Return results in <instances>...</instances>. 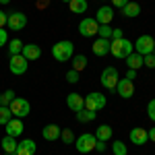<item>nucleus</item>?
Returning a JSON list of instances; mask_svg holds the SVG:
<instances>
[{"label":"nucleus","instance_id":"39448f33","mask_svg":"<svg viewBox=\"0 0 155 155\" xmlns=\"http://www.w3.org/2000/svg\"><path fill=\"white\" fill-rule=\"evenodd\" d=\"M8 107H11L15 118H25V116H29V112H31V104H29L27 99H23V97H15Z\"/></svg>","mask_w":155,"mask_h":155},{"label":"nucleus","instance_id":"423d86ee","mask_svg":"<svg viewBox=\"0 0 155 155\" xmlns=\"http://www.w3.org/2000/svg\"><path fill=\"white\" fill-rule=\"evenodd\" d=\"M106 104H107L106 95H104V93H97V91H93V93H89V95L85 97V107L91 110V112H99V110H104Z\"/></svg>","mask_w":155,"mask_h":155},{"label":"nucleus","instance_id":"f257e3e1","mask_svg":"<svg viewBox=\"0 0 155 155\" xmlns=\"http://www.w3.org/2000/svg\"><path fill=\"white\" fill-rule=\"evenodd\" d=\"M52 56H54V60H58V62H68V60L74 56V46H72V41L62 39L58 44H54Z\"/></svg>","mask_w":155,"mask_h":155},{"label":"nucleus","instance_id":"7c9ffc66","mask_svg":"<svg viewBox=\"0 0 155 155\" xmlns=\"http://www.w3.org/2000/svg\"><path fill=\"white\" fill-rule=\"evenodd\" d=\"M60 139L64 141L66 145H72L74 143V134H72L71 128H64V130H60Z\"/></svg>","mask_w":155,"mask_h":155},{"label":"nucleus","instance_id":"cd10ccee","mask_svg":"<svg viewBox=\"0 0 155 155\" xmlns=\"http://www.w3.org/2000/svg\"><path fill=\"white\" fill-rule=\"evenodd\" d=\"M15 97H17V93H15L12 89H6L4 93H0V106H6V107H8L12 104V99H15Z\"/></svg>","mask_w":155,"mask_h":155},{"label":"nucleus","instance_id":"20e7f679","mask_svg":"<svg viewBox=\"0 0 155 155\" xmlns=\"http://www.w3.org/2000/svg\"><path fill=\"white\" fill-rule=\"evenodd\" d=\"M99 81H101V85L106 87L107 91H116V85H118V81H120L118 68H116V66H107V68H104Z\"/></svg>","mask_w":155,"mask_h":155},{"label":"nucleus","instance_id":"dca6fc26","mask_svg":"<svg viewBox=\"0 0 155 155\" xmlns=\"http://www.w3.org/2000/svg\"><path fill=\"white\" fill-rule=\"evenodd\" d=\"M110 44H112V39L99 37V39L93 41L91 50H93V54H95V56H106V54H110Z\"/></svg>","mask_w":155,"mask_h":155},{"label":"nucleus","instance_id":"a878e982","mask_svg":"<svg viewBox=\"0 0 155 155\" xmlns=\"http://www.w3.org/2000/svg\"><path fill=\"white\" fill-rule=\"evenodd\" d=\"M72 71H77V72H81L87 66V58H85L83 54H79V56H72Z\"/></svg>","mask_w":155,"mask_h":155},{"label":"nucleus","instance_id":"b1692460","mask_svg":"<svg viewBox=\"0 0 155 155\" xmlns=\"http://www.w3.org/2000/svg\"><path fill=\"white\" fill-rule=\"evenodd\" d=\"M0 145H2V149H4L6 153H15V151H17V139H15V137H8V134H6V137L0 141Z\"/></svg>","mask_w":155,"mask_h":155},{"label":"nucleus","instance_id":"37998d69","mask_svg":"<svg viewBox=\"0 0 155 155\" xmlns=\"http://www.w3.org/2000/svg\"><path fill=\"white\" fill-rule=\"evenodd\" d=\"M8 2H11V0H0V4H8Z\"/></svg>","mask_w":155,"mask_h":155},{"label":"nucleus","instance_id":"f3484780","mask_svg":"<svg viewBox=\"0 0 155 155\" xmlns=\"http://www.w3.org/2000/svg\"><path fill=\"white\" fill-rule=\"evenodd\" d=\"M21 54L27 58V62H31V60H37L41 56V48H39L37 44H27V46H23Z\"/></svg>","mask_w":155,"mask_h":155},{"label":"nucleus","instance_id":"4c0bfd02","mask_svg":"<svg viewBox=\"0 0 155 155\" xmlns=\"http://www.w3.org/2000/svg\"><path fill=\"white\" fill-rule=\"evenodd\" d=\"M106 149H107V145L104 143V141H97V143H95V151H99V153H104Z\"/></svg>","mask_w":155,"mask_h":155},{"label":"nucleus","instance_id":"a211bd4d","mask_svg":"<svg viewBox=\"0 0 155 155\" xmlns=\"http://www.w3.org/2000/svg\"><path fill=\"white\" fill-rule=\"evenodd\" d=\"M130 141L132 145H145L149 141V132L145 128H132L130 130Z\"/></svg>","mask_w":155,"mask_h":155},{"label":"nucleus","instance_id":"e433bc0d","mask_svg":"<svg viewBox=\"0 0 155 155\" xmlns=\"http://www.w3.org/2000/svg\"><path fill=\"white\" fill-rule=\"evenodd\" d=\"M130 0H112V6L114 8H122V6H126Z\"/></svg>","mask_w":155,"mask_h":155},{"label":"nucleus","instance_id":"72a5a7b5","mask_svg":"<svg viewBox=\"0 0 155 155\" xmlns=\"http://www.w3.org/2000/svg\"><path fill=\"white\" fill-rule=\"evenodd\" d=\"M66 81H68L71 85L79 83V72H77V71H72V68H71V71L66 72Z\"/></svg>","mask_w":155,"mask_h":155},{"label":"nucleus","instance_id":"c756f323","mask_svg":"<svg viewBox=\"0 0 155 155\" xmlns=\"http://www.w3.org/2000/svg\"><path fill=\"white\" fill-rule=\"evenodd\" d=\"M112 153H114V155H128V151H126V145L122 143V141L112 143Z\"/></svg>","mask_w":155,"mask_h":155},{"label":"nucleus","instance_id":"9d476101","mask_svg":"<svg viewBox=\"0 0 155 155\" xmlns=\"http://www.w3.org/2000/svg\"><path fill=\"white\" fill-rule=\"evenodd\" d=\"M6 25H8L11 29H15V31H21L25 25H27V15H25V12H19V11L11 12L8 19H6Z\"/></svg>","mask_w":155,"mask_h":155},{"label":"nucleus","instance_id":"9b49d317","mask_svg":"<svg viewBox=\"0 0 155 155\" xmlns=\"http://www.w3.org/2000/svg\"><path fill=\"white\" fill-rule=\"evenodd\" d=\"M116 91H118L120 97H124V99H130L132 95H134V83H132L130 79H120L118 85H116Z\"/></svg>","mask_w":155,"mask_h":155},{"label":"nucleus","instance_id":"f8f14e48","mask_svg":"<svg viewBox=\"0 0 155 155\" xmlns=\"http://www.w3.org/2000/svg\"><path fill=\"white\" fill-rule=\"evenodd\" d=\"M4 126H6V134H8V137H15V139H17V137H21V134H23V130H25L23 118H15V116H12V118L8 120Z\"/></svg>","mask_w":155,"mask_h":155},{"label":"nucleus","instance_id":"49530a36","mask_svg":"<svg viewBox=\"0 0 155 155\" xmlns=\"http://www.w3.org/2000/svg\"><path fill=\"white\" fill-rule=\"evenodd\" d=\"M8 155H17V153H8Z\"/></svg>","mask_w":155,"mask_h":155},{"label":"nucleus","instance_id":"f03ea898","mask_svg":"<svg viewBox=\"0 0 155 155\" xmlns=\"http://www.w3.org/2000/svg\"><path fill=\"white\" fill-rule=\"evenodd\" d=\"M110 54L118 60H124L128 54H132V41H128L126 37H120V39H112L110 44Z\"/></svg>","mask_w":155,"mask_h":155},{"label":"nucleus","instance_id":"c85d7f7f","mask_svg":"<svg viewBox=\"0 0 155 155\" xmlns=\"http://www.w3.org/2000/svg\"><path fill=\"white\" fill-rule=\"evenodd\" d=\"M12 118V112H11V107H6V106H0V124L4 126L8 120Z\"/></svg>","mask_w":155,"mask_h":155},{"label":"nucleus","instance_id":"79ce46f5","mask_svg":"<svg viewBox=\"0 0 155 155\" xmlns=\"http://www.w3.org/2000/svg\"><path fill=\"white\" fill-rule=\"evenodd\" d=\"M147 132H149V141H153V143H155V128H149Z\"/></svg>","mask_w":155,"mask_h":155},{"label":"nucleus","instance_id":"58836bf2","mask_svg":"<svg viewBox=\"0 0 155 155\" xmlns=\"http://www.w3.org/2000/svg\"><path fill=\"white\" fill-rule=\"evenodd\" d=\"M6 19H8V15H6L4 11H0V29H2V27L6 25Z\"/></svg>","mask_w":155,"mask_h":155},{"label":"nucleus","instance_id":"c03bdc74","mask_svg":"<svg viewBox=\"0 0 155 155\" xmlns=\"http://www.w3.org/2000/svg\"><path fill=\"white\" fill-rule=\"evenodd\" d=\"M62 2H66V4H68V2H71V0H62Z\"/></svg>","mask_w":155,"mask_h":155},{"label":"nucleus","instance_id":"f704fd0d","mask_svg":"<svg viewBox=\"0 0 155 155\" xmlns=\"http://www.w3.org/2000/svg\"><path fill=\"white\" fill-rule=\"evenodd\" d=\"M147 116L155 122V99H151V101H149V106H147Z\"/></svg>","mask_w":155,"mask_h":155},{"label":"nucleus","instance_id":"ea45409f","mask_svg":"<svg viewBox=\"0 0 155 155\" xmlns=\"http://www.w3.org/2000/svg\"><path fill=\"white\" fill-rule=\"evenodd\" d=\"M120 37H124L122 35V29H114L112 31V39H120Z\"/></svg>","mask_w":155,"mask_h":155},{"label":"nucleus","instance_id":"6ab92c4d","mask_svg":"<svg viewBox=\"0 0 155 155\" xmlns=\"http://www.w3.org/2000/svg\"><path fill=\"white\" fill-rule=\"evenodd\" d=\"M41 137L46 139V141H56V139H60V126H56V124H48V126H44L41 128Z\"/></svg>","mask_w":155,"mask_h":155},{"label":"nucleus","instance_id":"a19ab883","mask_svg":"<svg viewBox=\"0 0 155 155\" xmlns=\"http://www.w3.org/2000/svg\"><path fill=\"white\" fill-rule=\"evenodd\" d=\"M126 79H130V81H134V79H137V71H132V68H128V72H126Z\"/></svg>","mask_w":155,"mask_h":155},{"label":"nucleus","instance_id":"ddd939ff","mask_svg":"<svg viewBox=\"0 0 155 155\" xmlns=\"http://www.w3.org/2000/svg\"><path fill=\"white\" fill-rule=\"evenodd\" d=\"M37 151V145L33 139H23V141H19L17 143V155H35Z\"/></svg>","mask_w":155,"mask_h":155},{"label":"nucleus","instance_id":"2f4dec72","mask_svg":"<svg viewBox=\"0 0 155 155\" xmlns=\"http://www.w3.org/2000/svg\"><path fill=\"white\" fill-rule=\"evenodd\" d=\"M112 27L110 25H99V29H97V35L99 37H106V39H112Z\"/></svg>","mask_w":155,"mask_h":155},{"label":"nucleus","instance_id":"bb28decb","mask_svg":"<svg viewBox=\"0 0 155 155\" xmlns=\"http://www.w3.org/2000/svg\"><path fill=\"white\" fill-rule=\"evenodd\" d=\"M68 8H71V12H85L87 11V0H71Z\"/></svg>","mask_w":155,"mask_h":155},{"label":"nucleus","instance_id":"aec40b11","mask_svg":"<svg viewBox=\"0 0 155 155\" xmlns=\"http://www.w3.org/2000/svg\"><path fill=\"white\" fill-rule=\"evenodd\" d=\"M124 60H126L128 68H132V71H139V68L143 66V56H141L139 52H132V54H128Z\"/></svg>","mask_w":155,"mask_h":155},{"label":"nucleus","instance_id":"2eb2a0df","mask_svg":"<svg viewBox=\"0 0 155 155\" xmlns=\"http://www.w3.org/2000/svg\"><path fill=\"white\" fill-rule=\"evenodd\" d=\"M66 106L71 107L72 112H81L85 107V97L81 93H68L66 95Z\"/></svg>","mask_w":155,"mask_h":155},{"label":"nucleus","instance_id":"393cba45","mask_svg":"<svg viewBox=\"0 0 155 155\" xmlns=\"http://www.w3.org/2000/svg\"><path fill=\"white\" fill-rule=\"evenodd\" d=\"M23 46H25V44L21 41V39H19V37L11 39V41H8V54H11V56H15V54H21Z\"/></svg>","mask_w":155,"mask_h":155},{"label":"nucleus","instance_id":"4468645a","mask_svg":"<svg viewBox=\"0 0 155 155\" xmlns=\"http://www.w3.org/2000/svg\"><path fill=\"white\" fill-rule=\"evenodd\" d=\"M93 19L99 25H110L112 19H114V6H101V8H97V15Z\"/></svg>","mask_w":155,"mask_h":155},{"label":"nucleus","instance_id":"5701e85b","mask_svg":"<svg viewBox=\"0 0 155 155\" xmlns=\"http://www.w3.org/2000/svg\"><path fill=\"white\" fill-rule=\"evenodd\" d=\"M77 114V120L79 122H83V124H87V122H93L97 116V112H91V110H87V107H83L81 112H74Z\"/></svg>","mask_w":155,"mask_h":155},{"label":"nucleus","instance_id":"6e6552de","mask_svg":"<svg viewBox=\"0 0 155 155\" xmlns=\"http://www.w3.org/2000/svg\"><path fill=\"white\" fill-rule=\"evenodd\" d=\"M97 29H99V23H97L95 19H91V17H85L83 21L79 23V33H81L83 37L97 35Z\"/></svg>","mask_w":155,"mask_h":155},{"label":"nucleus","instance_id":"4be33fe9","mask_svg":"<svg viewBox=\"0 0 155 155\" xmlns=\"http://www.w3.org/2000/svg\"><path fill=\"white\" fill-rule=\"evenodd\" d=\"M120 11H122V15H124V17L134 19V17H139V15H141V6H139L137 2H128V4H126V6H122Z\"/></svg>","mask_w":155,"mask_h":155},{"label":"nucleus","instance_id":"412c9836","mask_svg":"<svg viewBox=\"0 0 155 155\" xmlns=\"http://www.w3.org/2000/svg\"><path fill=\"white\" fill-rule=\"evenodd\" d=\"M95 139L107 143V141L112 139V126H110V124H99V128L95 130Z\"/></svg>","mask_w":155,"mask_h":155},{"label":"nucleus","instance_id":"7ed1b4c3","mask_svg":"<svg viewBox=\"0 0 155 155\" xmlns=\"http://www.w3.org/2000/svg\"><path fill=\"white\" fill-rule=\"evenodd\" d=\"M95 134H91V132H85L81 137H77L74 139V147H77V151L79 153H91V151H95Z\"/></svg>","mask_w":155,"mask_h":155},{"label":"nucleus","instance_id":"1a4fd4ad","mask_svg":"<svg viewBox=\"0 0 155 155\" xmlns=\"http://www.w3.org/2000/svg\"><path fill=\"white\" fill-rule=\"evenodd\" d=\"M27 66H29V62H27V58H25L23 54H15V56H11L8 71H11L12 74H23V72H27Z\"/></svg>","mask_w":155,"mask_h":155},{"label":"nucleus","instance_id":"473e14b6","mask_svg":"<svg viewBox=\"0 0 155 155\" xmlns=\"http://www.w3.org/2000/svg\"><path fill=\"white\" fill-rule=\"evenodd\" d=\"M143 66H147V68H155V56L153 54L143 56Z\"/></svg>","mask_w":155,"mask_h":155},{"label":"nucleus","instance_id":"a18cd8bd","mask_svg":"<svg viewBox=\"0 0 155 155\" xmlns=\"http://www.w3.org/2000/svg\"><path fill=\"white\" fill-rule=\"evenodd\" d=\"M151 54H153V56H155V48H153V52H151Z\"/></svg>","mask_w":155,"mask_h":155},{"label":"nucleus","instance_id":"0eeeda50","mask_svg":"<svg viewBox=\"0 0 155 155\" xmlns=\"http://www.w3.org/2000/svg\"><path fill=\"white\" fill-rule=\"evenodd\" d=\"M155 48V39L151 35H141L137 41H134V52H139L141 56H147L151 54Z\"/></svg>","mask_w":155,"mask_h":155},{"label":"nucleus","instance_id":"c9c22d12","mask_svg":"<svg viewBox=\"0 0 155 155\" xmlns=\"http://www.w3.org/2000/svg\"><path fill=\"white\" fill-rule=\"evenodd\" d=\"M8 44V33L6 29H0V46H6Z\"/></svg>","mask_w":155,"mask_h":155}]
</instances>
